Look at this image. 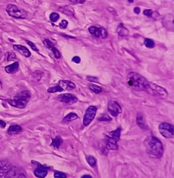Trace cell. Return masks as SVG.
<instances>
[{"instance_id": "1f68e13d", "label": "cell", "mask_w": 174, "mask_h": 178, "mask_svg": "<svg viewBox=\"0 0 174 178\" xmlns=\"http://www.w3.org/2000/svg\"><path fill=\"white\" fill-rule=\"evenodd\" d=\"M68 25V21L67 20H62L59 23V27L61 29H66Z\"/></svg>"}, {"instance_id": "ab89813d", "label": "cell", "mask_w": 174, "mask_h": 178, "mask_svg": "<svg viewBox=\"0 0 174 178\" xmlns=\"http://www.w3.org/2000/svg\"><path fill=\"white\" fill-rule=\"evenodd\" d=\"M82 177V178H91L92 177L90 176V175H83Z\"/></svg>"}, {"instance_id": "30bf717a", "label": "cell", "mask_w": 174, "mask_h": 178, "mask_svg": "<svg viewBox=\"0 0 174 178\" xmlns=\"http://www.w3.org/2000/svg\"><path fill=\"white\" fill-rule=\"evenodd\" d=\"M58 100L66 104H74L78 101V97L71 93H64L58 96Z\"/></svg>"}, {"instance_id": "e0dca14e", "label": "cell", "mask_w": 174, "mask_h": 178, "mask_svg": "<svg viewBox=\"0 0 174 178\" xmlns=\"http://www.w3.org/2000/svg\"><path fill=\"white\" fill-rule=\"evenodd\" d=\"M13 48L14 50L19 52L21 54H22V55L25 57L29 58L31 56V52H30V50L23 45H13Z\"/></svg>"}, {"instance_id": "83f0119b", "label": "cell", "mask_w": 174, "mask_h": 178, "mask_svg": "<svg viewBox=\"0 0 174 178\" xmlns=\"http://www.w3.org/2000/svg\"><path fill=\"white\" fill-rule=\"evenodd\" d=\"M144 44L146 45L147 48H154L155 47V43L154 42L152 41L151 39L150 38H146L144 41Z\"/></svg>"}, {"instance_id": "b9f144b4", "label": "cell", "mask_w": 174, "mask_h": 178, "mask_svg": "<svg viewBox=\"0 0 174 178\" xmlns=\"http://www.w3.org/2000/svg\"><path fill=\"white\" fill-rule=\"evenodd\" d=\"M128 1H129L130 2H133L134 0H128Z\"/></svg>"}, {"instance_id": "9c48e42d", "label": "cell", "mask_w": 174, "mask_h": 178, "mask_svg": "<svg viewBox=\"0 0 174 178\" xmlns=\"http://www.w3.org/2000/svg\"><path fill=\"white\" fill-rule=\"evenodd\" d=\"M89 31L93 37L101 39H105L108 37V32L103 27L90 26L89 28Z\"/></svg>"}, {"instance_id": "d6986e66", "label": "cell", "mask_w": 174, "mask_h": 178, "mask_svg": "<svg viewBox=\"0 0 174 178\" xmlns=\"http://www.w3.org/2000/svg\"><path fill=\"white\" fill-rule=\"evenodd\" d=\"M136 123L139 126V128H141L143 130H148V126L147 125V123H146V121L143 118V116L141 114H138L137 117H136Z\"/></svg>"}, {"instance_id": "7402d4cb", "label": "cell", "mask_w": 174, "mask_h": 178, "mask_svg": "<svg viewBox=\"0 0 174 178\" xmlns=\"http://www.w3.org/2000/svg\"><path fill=\"white\" fill-rule=\"evenodd\" d=\"M117 32L120 36H127L129 34L128 30L124 26V25L123 23L119 24L117 29Z\"/></svg>"}, {"instance_id": "ba28073f", "label": "cell", "mask_w": 174, "mask_h": 178, "mask_svg": "<svg viewBox=\"0 0 174 178\" xmlns=\"http://www.w3.org/2000/svg\"><path fill=\"white\" fill-rule=\"evenodd\" d=\"M97 111V108L96 106H90L87 108L84 116V119H83V125H84V126L86 127L91 123L93 119L95 117Z\"/></svg>"}, {"instance_id": "f35d334b", "label": "cell", "mask_w": 174, "mask_h": 178, "mask_svg": "<svg viewBox=\"0 0 174 178\" xmlns=\"http://www.w3.org/2000/svg\"><path fill=\"white\" fill-rule=\"evenodd\" d=\"M134 11L136 14H139L141 13V9L139 8V7H136V8L134 9Z\"/></svg>"}, {"instance_id": "d4e9b609", "label": "cell", "mask_w": 174, "mask_h": 178, "mask_svg": "<svg viewBox=\"0 0 174 178\" xmlns=\"http://www.w3.org/2000/svg\"><path fill=\"white\" fill-rule=\"evenodd\" d=\"M78 118V116L74 112H71V113L68 114L66 117H65L63 119L64 122H70L72 121H74V120L77 119Z\"/></svg>"}, {"instance_id": "ac0fdd59", "label": "cell", "mask_w": 174, "mask_h": 178, "mask_svg": "<svg viewBox=\"0 0 174 178\" xmlns=\"http://www.w3.org/2000/svg\"><path fill=\"white\" fill-rule=\"evenodd\" d=\"M19 64L18 62H15L12 64L8 65V66L5 67V71L6 73L10 74H15L16 72L18 71L19 70Z\"/></svg>"}, {"instance_id": "d6a6232c", "label": "cell", "mask_w": 174, "mask_h": 178, "mask_svg": "<svg viewBox=\"0 0 174 178\" xmlns=\"http://www.w3.org/2000/svg\"><path fill=\"white\" fill-rule=\"evenodd\" d=\"M143 14L148 17H152V14H153V11H152V10L147 9V10H144Z\"/></svg>"}, {"instance_id": "7c38bea8", "label": "cell", "mask_w": 174, "mask_h": 178, "mask_svg": "<svg viewBox=\"0 0 174 178\" xmlns=\"http://www.w3.org/2000/svg\"><path fill=\"white\" fill-rule=\"evenodd\" d=\"M5 177H26L25 170L22 168L12 167L8 173L5 175Z\"/></svg>"}, {"instance_id": "44dd1931", "label": "cell", "mask_w": 174, "mask_h": 178, "mask_svg": "<svg viewBox=\"0 0 174 178\" xmlns=\"http://www.w3.org/2000/svg\"><path fill=\"white\" fill-rule=\"evenodd\" d=\"M166 22V24H165L164 25L166 28H170L171 30H173V16L171 14H169V15L165 16L164 19H163V23Z\"/></svg>"}, {"instance_id": "f1b7e54d", "label": "cell", "mask_w": 174, "mask_h": 178, "mask_svg": "<svg viewBox=\"0 0 174 178\" xmlns=\"http://www.w3.org/2000/svg\"><path fill=\"white\" fill-rule=\"evenodd\" d=\"M60 18V15L59 14H57L56 13H53L51 14L50 15V20L52 22H56Z\"/></svg>"}, {"instance_id": "f546056e", "label": "cell", "mask_w": 174, "mask_h": 178, "mask_svg": "<svg viewBox=\"0 0 174 178\" xmlns=\"http://www.w3.org/2000/svg\"><path fill=\"white\" fill-rule=\"evenodd\" d=\"M54 177L55 178H66L67 175L63 172L55 171L54 172Z\"/></svg>"}, {"instance_id": "3957f363", "label": "cell", "mask_w": 174, "mask_h": 178, "mask_svg": "<svg viewBox=\"0 0 174 178\" xmlns=\"http://www.w3.org/2000/svg\"><path fill=\"white\" fill-rule=\"evenodd\" d=\"M31 98V93L28 90H23L18 93L12 99H8V104L13 107L23 109L27 106Z\"/></svg>"}, {"instance_id": "603a6c76", "label": "cell", "mask_w": 174, "mask_h": 178, "mask_svg": "<svg viewBox=\"0 0 174 178\" xmlns=\"http://www.w3.org/2000/svg\"><path fill=\"white\" fill-rule=\"evenodd\" d=\"M62 143H63V139L60 136H57L52 140V142L50 145L55 149L59 150Z\"/></svg>"}, {"instance_id": "5bb4252c", "label": "cell", "mask_w": 174, "mask_h": 178, "mask_svg": "<svg viewBox=\"0 0 174 178\" xmlns=\"http://www.w3.org/2000/svg\"><path fill=\"white\" fill-rule=\"evenodd\" d=\"M43 43H44V45L47 47V48L52 50V52H53L54 55V56H55L56 58H57V59L60 58L61 54H60V52L55 48V47H54V45H53V43L51 42L49 39L44 40V41H43Z\"/></svg>"}, {"instance_id": "277c9868", "label": "cell", "mask_w": 174, "mask_h": 178, "mask_svg": "<svg viewBox=\"0 0 174 178\" xmlns=\"http://www.w3.org/2000/svg\"><path fill=\"white\" fill-rule=\"evenodd\" d=\"M121 128H119L112 132L106 134L104 138L105 147L108 150H117L118 149L117 143L120 139Z\"/></svg>"}, {"instance_id": "5b68a950", "label": "cell", "mask_w": 174, "mask_h": 178, "mask_svg": "<svg viewBox=\"0 0 174 178\" xmlns=\"http://www.w3.org/2000/svg\"><path fill=\"white\" fill-rule=\"evenodd\" d=\"M146 92L154 96H158L162 99H166L168 97V93L164 88L151 82H149Z\"/></svg>"}, {"instance_id": "9a60e30c", "label": "cell", "mask_w": 174, "mask_h": 178, "mask_svg": "<svg viewBox=\"0 0 174 178\" xmlns=\"http://www.w3.org/2000/svg\"><path fill=\"white\" fill-rule=\"evenodd\" d=\"M59 85L63 90H71L75 89V84L69 80H60Z\"/></svg>"}, {"instance_id": "52a82bcc", "label": "cell", "mask_w": 174, "mask_h": 178, "mask_svg": "<svg viewBox=\"0 0 174 178\" xmlns=\"http://www.w3.org/2000/svg\"><path fill=\"white\" fill-rule=\"evenodd\" d=\"M159 132L166 139H171L174 135L173 125L168 123H162L158 127Z\"/></svg>"}, {"instance_id": "4dcf8cb0", "label": "cell", "mask_w": 174, "mask_h": 178, "mask_svg": "<svg viewBox=\"0 0 174 178\" xmlns=\"http://www.w3.org/2000/svg\"><path fill=\"white\" fill-rule=\"evenodd\" d=\"M16 59V56L13 52H8L7 53V60L10 61V60H14Z\"/></svg>"}, {"instance_id": "ffe728a7", "label": "cell", "mask_w": 174, "mask_h": 178, "mask_svg": "<svg viewBox=\"0 0 174 178\" xmlns=\"http://www.w3.org/2000/svg\"><path fill=\"white\" fill-rule=\"evenodd\" d=\"M22 132V128L19 125H12L9 127L8 130V134L10 135L19 134Z\"/></svg>"}, {"instance_id": "e575fe53", "label": "cell", "mask_w": 174, "mask_h": 178, "mask_svg": "<svg viewBox=\"0 0 174 178\" xmlns=\"http://www.w3.org/2000/svg\"><path fill=\"white\" fill-rule=\"evenodd\" d=\"M26 43H28V45H30V48L33 49L34 51H36V52H38V49L37 48V47L35 46V45L33 43H32L31 41H26Z\"/></svg>"}, {"instance_id": "8d00e7d4", "label": "cell", "mask_w": 174, "mask_h": 178, "mask_svg": "<svg viewBox=\"0 0 174 178\" xmlns=\"http://www.w3.org/2000/svg\"><path fill=\"white\" fill-rule=\"evenodd\" d=\"M72 61L74 62V63H75L78 64V63H80L81 59H80V58L78 57V56H75L73 58H72Z\"/></svg>"}, {"instance_id": "6da1fadb", "label": "cell", "mask_w": 174, "mask_h": 178, "mask_svg": "<svg viewBox=\"0 0 174 178\" xmlns=\"http://www.w3.org/2000/svg\"><path fill=\"white\" fill-rule=\"evenodd\" d=\"M146 151L152 158H161L164 154V148L161 141L154 136H150L144 140Z\"/></svg>"}, {"instance_id": "8992f818", "label": "cell", "mask_w": 174, "mask_h": 178, "mask_svg": "<svg viewBox=\"0 0 174 178\" xmlns=\"http://www.w3.org/2000/svg\"><path fill=\"white\" fill-rule=\"evenodd\" d=\"M6 12L8 15L16 19H25L27 17L28 14L25 10L20 9L15 5L9 4L6 7Z\"/></svg>"}, {"instance_id": "484cf974", "label": "cell", "mask_w": 174, "mask_h": 178, "mask_svg": "<svg viewBox=\"0 0 174 178\" xmlns=\"http://www.w3.org/2000/svg\"><path fill=\"white\" fill-rule=\"evenodd\" d=\"M89 87L91 91H93V93H95L96 94H99L102 92V90H103L100 86L94 84H90L89 85Z\"/></svg>"}, {"instance_id": "4fadbf2b", "label": "cell", "mask_w": 174, "mask_h": 178, "mask_svg": "<svg viewBox=\"0 0 174 178\" xmlns=\"http://www.w3.org/2000/svg\"><path fill=\"white\" fill-rule=\"evenodd\" d=\"M11 168L12 165L8 161L0 160V177H5Z\"/></svg>"}, {"instance_id": "cb8c5ba5", "label": "cell", "mask_w": 174, "mask_h": 178, "mask_svg": "<svg viewBox=\"0 0 174 178\" xmlns=\"http://www.w3.org/2000/svg\"><path fill=\"white\" fill-rule=\"evenodd\" d=\"M86 160L87 162L89 163V165L91 167H95L97 165V160L96 158L93 155H86Z\"/></svg>"}, {"instance_id": "74e56055", "label": "cell", "mask_w": 174, "mask_h": 178, "mask_svg": "<svg viewBox=\"0 0 174 178\" xmlns=\"http://www.w3.org/2000/svg\"><path fill=\"white\" fill-rule=\"evenodd\" d=\"M6 126V122L3 121V120H0V127H1L2 128H4Z\"/></svg>"}, {"instance_id": "4316f807", "label": "cell", "mask_w": 174, "mask_h": 178, "mask_svg": "<svg viewBox=\"0 0 174 178\" xmlns=\"http://www.w3.org/2000/svg\"><path fill=\"white\" fill-rule=\"evenodd\" d=\"M62 91H63V90L59 84L55 86L51 87V88L48 89V92L49 93H55L57 92H62Z\"/></svg>"}, {"instance_id": "836d02e7", "label": "cell", "mask_w": 174, "mask_h": 178, "mask_svg": "<svg viewBox=\"0 0 174 178\" xmlns=\"http://www.w3.org/2000/svg\"><path fill=\"white\" fill-rule=\"evenodd\" d=\"M89 81L92 82H99V79L96 77H93V76H88L86 78Z\"/></svg>"}, {"instance_id": "7a4b0ae2", "label": "cell", "mask_w": 174, "mask_h": 178, "mask_svg": "<svg viewBox=\"0 0 174 178\" xmlns=\"http://www.w3.org/2000/svg\"><path fill=\"white\" fill-rule=\"evenodd\" d=\"M129 86L138 91H146L149 85V82L143 76L135 72H130L127 77Z\"/></svg>"}, {"instance_id": "60d3db41", "label": "cell", "mask_w": 174, "mask_h": 178, "mask_svg": "<svg viewBox=\"0 0 174 178\" xmlns=\"http://www.w3.org/2000/svg\"><path fill=\"white\" fill-rule=\"evenodd\" d=\"M2 83L1 80H0V89H2Z\"/></svg>"}, {"instance_id": "2e32d148", "label": "cell", "mask_w": 174, "mask_h": 178, "mask_svg": "<svg viewBox=\"0 0 174 178\" xmlns=\"http://www.w3.org/2000/svg\"><path fill=\"white\" fill-rule=\"evenodd\" d=\"M48 170L46 168L45 166H43L41 165H38V167L34 170V175L36 177L43 178L45 177L47 175H48Z\"/></svg>"}, {"instance_id": "8fae6325", "label": "cell", "mask_w": 174, "mask_h": 178, "mask_svg": "<svg viewBox=\"0 0 174 178\" xmlns=\"http://www.w3.org/2000/svg\"><path fill=\"white\" fill-rule=\"evenodd\" d=\"M108 111L112 116L117 117L121 112V107L117 101L112 100L108 102Z\"/></svg>"}, {"instance_id": "d590c367", "label": "cell", "mask_w": 174, "mask_h": 178, "mask_svg": "<svg viewBox=\"0 0 174 178\" xmlns=\"http://www.w3.org/2000/svg\"><path fill=\"white\" fill-rule=\"evenodd\" d=\"M98 120L99 121H111V119L106 114H103L98 119Z\"/></svg>"}]
</instances>
